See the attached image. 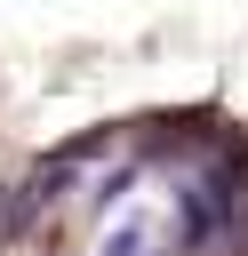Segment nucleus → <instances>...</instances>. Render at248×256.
Listing matches in <instances>:
<instances>
[{
  "label": "nucleus",
  "instance_id": "nucleus-2",
  "mask_svg": "<svg viewBox=\"0 0 248 256\" xmlns=\"http://www.w3.org/2000/svg\"><path fill=\"white\" fill-rule=\"evenodd\" d=\"M128 184H136V168H112V176H104L88 200H96V208H120V200H128Z\"/></svg>",
  "mask_w": 248,
  "mask_h": 256
},
{
  "label": "nucleus",
  "instance_id": "nucleus-3",
  "mask_svg": "<svg viewBox=\"0 0 248 256\" xmlns=\"http://www.w3.org/2000/svg\"><path fill=\"white\" fill-rule=\"evenodd\" d=\"M104 256H160V248H152V240H144V224H120V232H112V248H104Z\"/></svg>",
  "mask_w": 248,
  "mask_h": 256
},
{
  "label": "nucleus",
  "instance_id": "nucleus-1",
  "mask_svg": "<svg viewBox=\"0 0 248 256\" xmlns=\"http://www.w3.org/2000/svg\"><path fill=\"white\" fill-rule=\"evenodd\" d=\"M240 160H224V168H200L184 192H176V232H184V248H224V240H248L240 232Z\"/></svg>",
  "mask_w": 248,
  "mask_h": 256
}]
</instances>
